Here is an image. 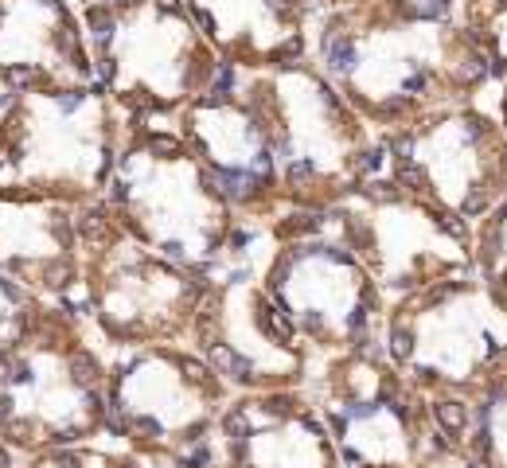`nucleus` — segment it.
<instances>
[{"label": "nucleus", "instance_id": "7ed1b4c3", "mask_svg": "<svg viewBox=\"0 0 507 468\" xmlns=\"http://www.w3.org/2000/svg\"><path fill=\"white\" fill-rule=\"evenodd\" d=\"M449 16L484 51L496 79H507V0H449Z\"/></svg>", "mask_w": 507, "mask_h": 468}, {"label": "nucleus", "instance_id": "423d86ee", "mask_svg": "<svg viewBox=\"0 0 507 468\" xmlns=\"http://www.w3.org/2000/svg\"><path fill=\"white\" fill-rule=\"evenodd\" d=\"M0 468H8V453L4 449H0Z\"/></svg>", "mask_w": 507, "mask_h": 468}, {"label": "nucleus", "instance_id": "0eeeda50", "mask_svg": "<svg viewBox=\"0 0 507 468\" xmlns=\"http://www.w3.org/2000/svg\"><path fill=\"white\" fill-rule=\"evenodd\" d=\"M121 468H137V465H121Z\"/></svg>", "mask_w": 507, "mask_h": 468}, {"label": "nucleus", "instance_id": "f03ea898", "mask_svg": "<svg viewBox=\"0 0 507 468\" xmlns=\"http://www.w3.org/2000/svg\"><path fill=\"white\" fill-rule=\"evenodd\" d=\"M203 40L219 43L227 59H266L293 67L305 55V20L312 0H184Z\"/></svg>", "mask_w": 507, "mask_h": 468}, {"label": "nucleus", "instance_id": "1a4fd4ad", "mask_svg": "<svg viewBox=\"0 0 507 468\" xmlns=\"http://www.w3.org/2000/svg\"><path fill=\"white\" fill-rule=\"evenodd\" d=\"M445 4H449V0H445Z\"/></svg>", "mask_w": 507, "mask_h": 468}, {"label": "nucleus", "instance_id": "20e7f679", "mask_svg": "<svg viewBox=\"0 0 507 468\" xmlns=\"http://www.w3.org/2000/svg\"><path fill=\"white\" fill-rule=\"evenodd\" d=\"M433 418H437V426L445 429V433H460V429L468 426V406L457 398H445L433 406Z\"/></svg>", "mask_w": 507, "mask_h": 468}, {"label": "nucleus", "instance_id": "6e6552de", "mask_svg": "<svg viewBox=\"0 0 507 468\" xmlns=\"http://www.w3.org/2000/svg\"><path fill=\"white\" fill-rule=\"evenodd\" d=\"M184 468H191V465H184Z\"/></svg>", "mask_w": 507, "mask_h": 468}, {"label": "nucleus", "instance_id": "f257e3e1", "mask_svg": "<svg viewBox=\"0 0 507 468\" xmlns=\"http://www.w3.org/2000/svg\"><path fill=\"white\" fill-rule=\"evenodd\" d=\"M55 70L94 82L90 55L63 0H0V74L16 90L47 86Z\"/></svg>", "mask_w": 507, "mask_h": 468}, {"label": "nucleus", "instance_id": "39448f33", "mask_svg": "<svg viewBox=\"0 0 507 468\" xmlns=\"http://www.w3.org/2000/svg\"><path fill=\"white\" fill-rule=\"evenodd\" d=\"M320 4H332V8H355V4H371V0H320Z\"/></svg>", "mask_w": 507, "mask_h": 468}]
</instances>
